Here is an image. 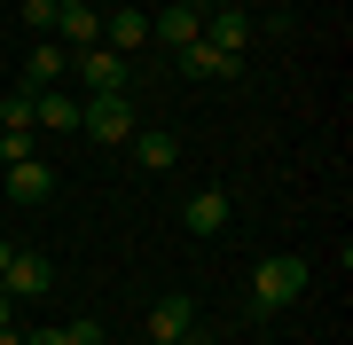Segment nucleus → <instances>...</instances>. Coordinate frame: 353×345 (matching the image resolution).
Segmentation results:
<instances>
[{"label": "nucleus", "instance_id": "obj_21", "mask_svg": "<svg viewBox=\"0 0 353 345\" xmlns=\"http://www.w3.org/2000/svg\"><path fill=\"white\" fill-rule=\"evenodd\" d=\"M0 345H24V330H16V322H8V330H0Z\"/></svg>", "mask_w": 353, "mask_h": 345}, {"label": "nucleus", "instance_id": "obj_3", "mask_svg": "<svg viewBox=\"0 0 353 345\" xmlns=\"http://www.w3.org/2000/svg\"><path fill=\"white\" fill-rule=\"evenodd\" d=\"M71 71H79V87H87V94H134V55L87 48V55H71Z\"/></svg>", "mask_w": 353, "mask_h": 345}, {"label": "nucleus", "instance_id": "obj_2", "mask_svg": "<svg viewBox=\"0 0 353 345\" xmlns=\"http://www.w3.org/2000/svg\"><path fill=\"white\" fill-rule=\"evenodd\" d=\"M299 298H306V259L267 251L259 267H252V306L259 314H283V306H299Z\"/></svg>", "mask_w": 353, "mask_h": 345}, {"label": "nucleus", "instance_id": "obj_11", "mask_svg": "<svg viewBox=\"0 0 353 345\" xmlns=\"http://www.w3.org/2000/svg\"><path fill=\"white\" fill-rule=\"evenodd\" d=\"M173 63H181V79H243V55H220V48H204V39L173 48Z\"/></svg>", "mask_w": 353, "mask_h": 345}, {"label": "nucleus", "instance_id": "obj_16", "mask_svg": "<svg viewBox=\"0 0 353 345\" xmlns=\"http://www.w3.org/2000/svg\"><path fill=\"white\" fill-rule=\"evenodd\" d=\"M0 134H24V141H32V94H24V87L0 94Z\"/></svg>", "mask_w": 353, "mask_h": 345}, {"label": "nucleus", "instance_id": "obj_7", "mask_svg": "<svg viewBox=\"0 0 353 345\" xmlns=\"http://www.w3.org/2000/svg\"><path fill=\"white\" fill-rule=\"evenodd\" d=\"M71 79V48H55V39H39V48H24V94H48Z\"/></svg>", "mask_w": 353, "mask_h": 345}, {"label": "nucleus", "instance_id": "obj_24", "mask_svg": "<svg viewBox=\"0 0 353 345\" xmlns=\"http://www.w3.org/2000/svg\"><path fill=\"white\" fill-rule=\"evenodd\" d=\"M204 8H243V0H204Z\"/></svg>", "mask_w": 353, "mask_h": 345}, {"label": "nucleus", "instance_id": "obj_8", "mask_svg": "<svg viewBox=\"0 0 353 345\" xmlns=\"http://www.w3.org/2000/svg\"><path fill=\"white\" fill-rule=\"evenodd\" d=\"M252 16H243V8H204V48H220V55H243V48H252Z\"/></svg>", "mask_w": 353, "mask_h": 345}, {"label": "nucleus", "instance_id": "obj_12", "mask_svg": "<svg viewBox=\"0 0 353 345\" xmlns=\"http://www.w3.org/2000/svg\"><path fill=\"white\" fill-rule=\"evenodd\" d=\"M55 48H71V55L102 48V16H94V0H87V8H55Z\"/></svg>", "mask_w": 353, "mask_h": 345}, {"label": "nucleus", "instance_id": "obj_14", "mask_svg": "<svg viewBox=\"0 0 353 345\" xmlns=\"http://www.w3.org/2000/svg\"><path fill=\"white\" fill-rule=\"evenodd\" d=\"M102 48H110V55L150 48V8H118V16H102Z\"/></svg>", "mask_w": 353, "mask_h": 345}, {"label": "nucleus", "instance_id": "obj_20", "mask_svg": "<svg viewBox=\"0 0 353 345\" xmlns=\"http://www.w3.org/2000/svg\"><path fill=\"white\" fill-rule=\"evenodd\" d=\"M8 322H16V298H8V291H0V330H8Z\"/></svg>", "mask_w": 353, "mask_h": 345}, {"label": "nucleus", "instance_id": "obj_5", "mask_svg": "<svg viewBox=\"0 0 353 345\" xmlns=\"http://www.w3.org/2000/svg\"><path fill=\"white\" fill-rule=\"evenodd\" d=\"M0 291H8V298H48V291H55V259H39V251H8Z\"/></svg>", "mask_w": 353, "mask_h": 345}, {"label": "nucleus", "instance_id": "obj_17", "mask_svg": "<svg viewBox=\"0 0 353 345\" xmlns=\"http://www.w3.org/2000/svg\"><path fill=\"white\" fill-rule=\"evenodd\" d=\"M24 24H32L39 39H55V0H24Z\"/></svg>", "mask_w": 353, "mask_h": 345}, {"label": "nucleus", "instance_id": "obj_23", "mask_svg": "<svg viewBox=\"0 0 353 345\" xmlns=\"http://www.w3.org/2000/svg\"><path fill=\"white\" fill-rule=\"evenodd\" d=\"M8 251H16V243H8V236H0V275H8Z\"/></svg>", "mask_w": 353, "mask_h": 345}, {"label": "nucleus", "instance_id": "obj_26", "mask_svg": "<svg viewBox=\"0 0 353 345\" xmlns=\"http://www.w3.org/2000/svg\"><path fill=\"white\" fill-rule=\"evenodd\" d=\"M189 345H196V337H189Z\"/></svg>", "mask_w": 353, "mask_h": 345}, {"label": "nucleus", "instance_id": "obj_1", "mask_svg": "<svg viewBox=\"0 0 353 345\" xmlns=\"http://www.w3.org/2000/svg\"><path fill=\"white\" fill-rule=\"evenodd\" d=\"M141 126V103L134 94H79V134L94 141V149H126Z\"/></svg>", "mask_w": 353, "mask_h": 345}, {"label": "nucleus", "instance_id": "obj_6", "mask_svg": "<svg viewBox=\"0 0 353 345\" xmlns=\"http://www.w3.org/2000/svg\"><path fill=\"white\" fill-rule=\"evenodd\" d=\"M196 337V298H157V306H150V345H189Z\"/></svg>", "mask_w": 353, "mask_h": 345}, {"label": "nucleus", "instance_id": "obj_4", "mask_svg": "<svg viewBox=\"0 0 353 345\" xmlns=\"http://www.w3.org/2000/svg\"><path fill=\"white\" fill-rule=\"evenodd\" d=\"M0 189H8V205H48V196H55V165L16 157V165H0Z\"/></svg>", "mask_w": 353, "mask_h": 345}, {"label": "nucleus", "instance_id": "obj_13", "mask_svg": "<svg viewBox=\"0 0 353 345\" xmlns=\"http://www.w3.org/2000/svg\"><path fill=\"white\" fill-rule=\"evenodd\" d=\"M228 212H236V205H228V189H196L189 205H181V228H189V236H220Z\"/></svg>", "mask_w": 353, "mask_h": 345}, {"label": "nucleus", "instance_id": "obj_19", "mask_svg": "<svg viewBox=\"0 0 353 345\" xmlns=\"http://www.w3.org/2000/svg\"><path fill=\"white\" fill-rule=\"evenodd\" d=\"M24 345H71V330H63V322H55V330H32Z\"/></svg>", "mask_w": 353, "mask_h": 345}, {"label": "nucleus", "instance_id": "obj_25", "mask_svg": "<svg viewBox=\"0 0 353 345\" xmlns=\"http://www.w3.org/2000/svg\"><path fill=\"white\" fill-rule=\"evenodd\" d=\"M55 8H87V0H55Z\"/></svg>", "mask_w": 353, "mask_h": 345}, {"label": "nucleus", "instance_id": "obj_22", "mask_svg": "<svg viewBox=\"0 0 353 345\" xmlns=\"http://www.w3.org/2000/svg\"><path fill=\"white\" fill-rule=\"evenodd\" d=\"M157 8H204V0H157Z\"/></svg>", "mask_w": 353, "mask_h": 345}, {"label": "nucleus", "instance_id": "obj_18", "mask_svg": "<svg viewBox=\"0 0 353 345\" xmlns=\"http://www.w3.org/2000/svg\"><path fill=\"white\" fill-rule=\"evenodd\" d=\"M71 330V345H102V322H63Z\"/></svg>", "mask_w": 353, "mask_h": 345}, {"label": "nucleus", "instance_id": "obj_15", "mask_svg": "<svg viewBox=\"0 0 353 345\" xmlns=\"http://www.w3.org/2000/svg\"><path fill=\"white\" fill-rule=\"evenodd\" d=\"M32 126H55V134H79V94H63V87L32 94Z\"/></svg>", "mask_w": 353, "mask_h": 345}, {"label": "nucleus", "instance_id": "obj_10", "mask_svg": "<svg viewBox=\"0 0 353 345\" xmlns=\"http://www.w3.org/2000/svg\"><path fill=\"white\" fill-rule=\"evenodd\" d=\"M204 39V8H150V48H189Z\"/></svg>", "mask_w": 353, "mask_h": 345}, {"label": "nucleus", "instance_id": "obj_9", "mask_svg": "<svg viewBox=\"0 0 353 345\" xmlns=\"http://www.w3.org/2000/svg\"><path fill=\"white\" fill-rule=\"evenodd\" d=\"M126 149H134L141 173H173V165H181V134H165V126H134Z\"/></svg>", "mask_w": 353, "mask_h": 345}]
</instances>
